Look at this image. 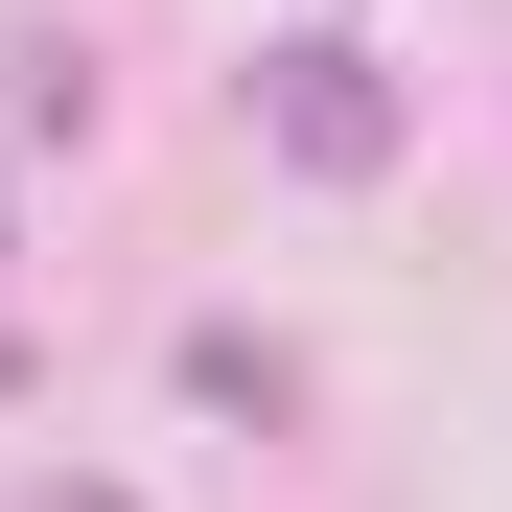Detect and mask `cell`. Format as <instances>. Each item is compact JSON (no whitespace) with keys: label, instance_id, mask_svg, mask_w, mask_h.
<instances>
[{"label":"cell","instance_id":"obj_1","mask_svg":"<svg viewBox=\"0 0 512 512\" xmlns=\"http://www.w3.org/2000/svg\"><path fill=\"white\" fill-rule=\"evenodd\" d=\"M280 70H303V94H280V117H303V163H373V94H350V47H280Z\"/></svg>","mask_w":512,"mask_h":512}]
</instances>
